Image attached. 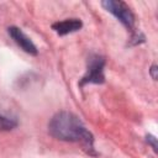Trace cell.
Here are the masks:
<instances>
[{
	"instance_id": "obj_6",
	"label": "cell",
	"mask_w": 158,
	"mask_h": 158,
	"mask_svg": "<svg viewBox=\"0 0 158 158\" xmlns=\"http://www.w3.org/2000/svg\"><path fill=\"white\" fill-rule=\"evenodd\" d=\"M17 126L16 120L0 115V131H10Z\"/></svg>"
},
{
	"instance_id": "obj_2",
	"label": "cell",
	"mask_w": 158,
	"mask_h": 158,
	"mask_svg": "<svg viewBox=\"0 0 158 158\" xmlns=\"http://www.w3.org/2000/svg\"><path fill=\"white\" fill-rule=\"evenodd\" d=\"M101 5L110 12L128 30L133 28L135 25V15L131 11V9L126 5L123 1H116V0H105L101 2Z\"/></svg>"
},
{
	"instance_id": "obj_8",
	"label": "cell",
	"mask_w": 158,
	"mask_h": 158,
	"mask_svg": "<svg viewBox=\"0 0 158 158\" xmlns=\"http://www.w3.org/2000/svg\"><path fill=\"white\" fill-rule=\"evenodd\" d=\"M157 70H158V69H157V65L153 64L152 68H151V75H152V79H154V80L157 79Z\"/></svg>"
},
{
	"instance_id": "obj_3",
	"label": "cell",
	"mask_w": 158,
	"mask_h": 158,
	"mask_svg": "<svg viewBox=\"0 0 158 158\" xmlns=\"http://www.w3.org/2000/svg\"><path fill=\"white\" fill-rule=\"evenodd\" d=\"M104 67H105V59L98 54H94L88 60V70L86 74L80 80V86L88 83H95L101 84L105 80L104 77Z\"/></svg>"
},
{
	"instance_id": "obj_1",
	"label": "cell",
	"mask_w": 158,
	"mask_h": 158,
	"mask_svg": "<svg viewBox=\"0 0 158 158\" xmlns=\"http://www.w3.org/2000/svg\"><path fill=\"white\" fill-rule=\"evenodd\" d=\"M48 131L51 136L59 141L81 143L89 154L96 156L94 149V137L77 115L68 111L56 114L48 123Z\"/></svg>"
},
{
	"instance_id": "obj_5",
	"label": "cell",
	"mask_w": 158,
	"mask_h": 158,
	"mask_svg": "<svg viewBox=\"0 0 158 158\" xmlns=\"http://www.w3.org/2000/svg\"><path fill=\"white\" fill-rule=\"evenodd\" d=\"M83 26V22L79 19H65L63 21H58L52 25V28L59 36H64L75 31H79Z\"/></svg>"
},
{
	"instance_id": "obj_7",
	"label": "cell",
	"mask_w": 158,
	"mask_h": 158,
	"mask_svg": "<svg viewBox=\"0 0 158 158\" xmlns=\"http://www.w3.org/2000/svg\"><path fill=\"white\" fill-rule=\"evenodd\" d=\"M147 142L152 144V147H153V149H154V151H157V138H156V137H153V136L148 135V136H147Z\"/></svg>"
},
{
	"instance_id": "obj_4",
	"label": "cell",
	"mask_w": 158,
	"mask_h": 158,
	"mask_svg": "<svg viewBox=\"0 0 158 158\" xmlns=\"http://www.w3.org/2000/svg\"><path fill=\"white\" fill-rule=\"evenodd\" d=\"M9 35H10L11 38L16 42V44L20 46L26 53H30V54H33V56L37 54V48H36L35 43L31 41V38H28V37L22 32L21 28L15 27V26L9 27Z\"/></svg>"
}]
</instances>
